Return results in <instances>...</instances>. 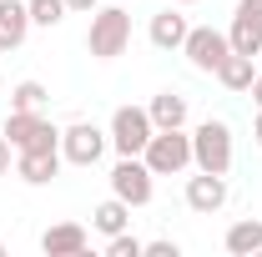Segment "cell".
<instances>
[{"label": "cell", "instance_id": "6da1fadb", "mask_svg": "<svg viewBox=\"0 0 262 257\" xmlns=\"http://www.w3.org/2000/svg\"><path fill=\"white\" fill-rule=\"evenodd\" d=\"M131 46V15L121 10V0H111L106 10H91V31H86V51L96 61H116Z\"/></svg>", "mask_w": 262, "mask_h": 257}, {"label": "cell", "instance_id": "7a4b0ae2", "mask_svg": "<svg viewBox=\"0 0 262 257\" xmlns=\"http://www.w3.org/2000/svg\"><path fill=\"white\" fill-rule=\"evenodd\" d=\"M192 166L196 172H217V177H227L232 172V126L227 121H202L192 131Z\"/></svg>", "mask_w": 262, "mask_h": 257}, {"label": "cell", "instance_id": "3957f363", "mask_svg": "<svg viewBox=\"0 0 262 257\" xmlns=\"http://www.w3.org/2000/svg\"><path fill=\"white\" fill-rule=\"evenodd\" d=\"M141 161L151 166V177H177V172H187V166H192V136H187L182 126L151 131V141H146Z\"/></svg>", "mask_w": 262, "mask_h": 257}, {"label": "cell", "instance_id": "277c9868", "mask_svg": "<svg viewBox=\"0 0 262 257\" xmlns=\"http://www.w3.org/2000/svg\"><path fill=\"white\" fill-rule=\"evenodd\" d=\"M5 136L15 152H35V146H61V126L46 111H10L5 116Z\"/></svg>", "mask_w": 262, "mask_h": 257}, {"label": "cell", "instance_id": "5b68a950", "mask_svg": "<svg viewBox=\"0 0 262 257\" xmlns=\"http://www.w3.org/2000/svg\"><path fill=\"white\" fill-rule=\"evenodd\" d=\"M151 111L146 106H116V116H111V146L121 152V157H141L146 152V141H151Z\"/></svg>", "mask_w": 262, "mask_h": 257}, {"label": "cell", "instance_id": "8992f818", "mask_svg": "<svg viewBox=\"0 0 262 257\" xmlns=\"http://www.w3.org/2000/svg\"><path fill=\"white\" fill-rule=\"evenodd\" d=\"M182 56H187L196 71L217 76V66L232 56V40H227V31H212V26H192V31H187V40H182Z\"/></svg>", "mask_w": 262, "mask_h": 257}, {"label": "cell", "instance_id": "52a82bcc", "mask_svg": "<svg viewBox=\"0 0 262 257\" xmlns=\"http://www.w3.org/2000/svg\"><path fill=\"white\" fill-rule=\"evenodd\" d=\"M106 141H111V131H101L96 121H71L61 131V157L71 166H96L101 152H106Z\"/></svg>", "mask_w": 262, "mask_h": 257}, {"label": "cell", "instance_id": "ba28073f", "mask_svg": "<svg viewBox=\"0 0 262 257\" xmlns=\"http://www.w3.org/2000/svg\"><path fill=\"white\" fill-rule=\"evenodd\" d=\"M151 166L141 157H121L116 166H111V197H121L126 207H146L151 202Z\"/></svg>", "mask_w": 262, "mask_h": 257}, {"label": "cell", "instance_id": "9c48e42d", "mask_svg": "<svg viewBox=\"0 0 262 257\" xmlns=\"http://www.w3.org/2000/svg\"><path fill=\"white\" fill-rule=\"evenodd\" d=\"M187 207H192L196 217L222 212V207H227V177H217V172H196L192 182H187Z\"/></svg>", "mask_w": 262, "mask_h": 257}, {"label": "cell", "instance_id": "30bf717a", "mask_svg": "<svg viewBox=\"0 0 262 257\" xmlns=\"http://www.w3.org/2000/svg\"><path fill=\"white\" fill-rule=\"evenodd\" d=\"M61 172V146H35V152H15V177L26 187H46Z\"/></svg>", "mask_w": 262, "mask_h": 257}, {"label": "cell", "instance_id": "8fae6325", "mask_svg": "<svg viewBox=\"0 0 262 257\" xmlns=\"http://www.w3.org/2000/svg\"><path fill=\"white\" fill-rule=\"evenodd\" d=\"M31 35V5L26 0H0V51H20Z\"/></svg>", "mask_w": 262, "mask_h": 257}, {"label": "cell", "instance_id": "7c38bea8", "mask_svg": "<svg viewBox=\"0 0 262 257\" xmlns=\"http://www.w3.org/2000/svg\"><path fill=\"white\" fill-rule=\"evenodd\" d=\"M40 252L46 257H81L86 252V227L81 222H56L40 232Z\"/></svg>", "mask_w": 262, "mask_h": 257}, {"label": "cell", "instance_id": "4fadbf2b", "mask_svg": "<svg viewBox=\"0 0 262 257\" xmlns=\"http://www.w3.org/2000/svg\"><path fill=\"white\" fill-rule=\"evenodd\" d=\"M187 31H192V26H187V15H182V10H171V5L151 15V46H157V51H182Z\"/></svg>", "mask_w": 262, "mask_h": 257}, {"label": "cell", "instance_id": "5bb4252c", "mask_svg": "<svg viewBox=\"0 0 262 257\" xmlns=\"http://www.w3.org/2000/svg\"><path fill=\"white\" fill-rule=\"evenodd\" d=\"M146 111H151V126H157V131L187 126V96H177V91H157Z\"/></svg>", "mask_w": 262, "mask_h": 257}, {"label": "cell", "instance_id": "9a60e30c", "mask_svg": "<svg viewBox=\"0 0 262 257\" xmlns=\"http://www.w3.org/2000/svg\"><path fill=\"white\" fill-rule=\"evenodd\" d=\"M227 252L232 257H252V252H262V222L257 217H242V222H232L227 227Z\"/></svg>", "mask_w": 262, "mask_h": 257}, {"label": "cell", "instance_id": "2e32d148", "mask_svg": "<svg viewBox=\"0 0 262 257\" xmlns=\"http://www.w3.org/2000/svg\"><path fill=\"white\" fill-rule=\"evenodd\" d=\"M91 227L106 232V237H116V232H126V227H131V207L121 202V197H106L96 212H91Z\"/></svg>", "mask_w": 262, "mask_h": 257}, {"label": "cell", "instance_id": "e0dca14e", "mask_svg": "<svg viewBox=\"0 0 262 257\" xmlns=\"http://www.w3.org/2000/svg\"><path fill=\"white\" fill-rule=\"evenodd\" d=\"M252 76H257V61H252V56H237V51L217 66V81H222L227 91H247V86H252Z\"/></svg>", "mask_w": 262, "mask_h": 257}, {"label": "cell", "instance_id": "ac0fdd59", "mask_svg": "<svg viewBox=\"0 0 262 257\" xmlns=\"http://www.w3.org/2000/svg\"><path fill=\"white\" fill-rule=\"evenodd\" d=\"M227 40H232V51H237V56H252V61L262 56V26H252V20H237V15H232Z\"/></svg>", "mask_w": 262, "mask_h": 257}, {"label": "cell", "instance_id": "d6986e66", "mask_svg": "<svg viewBox=\"0 0 262 257\" xmlns=\"http://www.w3.org/2000/svg\"><path fill=\"white\" fill-rule=\"evenodd\" d=\"M46 101H51V91L40 81H20L10 91V111H46Z\"/></svg>", "mask_w": 262, "mask_h": 257}, {"label": "cell", "instance_id": "ffe728a7", "mask_svg": "<svg viewBox=\"0 0 262 257\" xmlns=\"http://www.w3.org/2000/svg\"><path fill=\"white\" fill-rule=\"evenodd\" d=\"M26 5H31V26H46L51 31V26L66 20V0H26Z\"/></svg>", "mask_w": 262, "mask_h": 257}, {"label": "cell", "instance_id": "44dd1931", "mask_svg": "<svg viewBox=\"0 0 262 257\" xmlns=\"http://www.w3.org/2000/svg\"><path fill=\"white\" fill-rule=\"evenodd\" d=\"M141 252H146V242H141V237H131V232L106 237V257H141Z\"/></svg>", "mask_w": 262, "mask_h": 257}, {"label": "cell", "instance_id": "7402d4cb", "mask_svg": "<svg viewBox=\"0 0 262 257\" xmlns=\"http://www.w3.org/2000/svg\"><path fill=\"white\" fill-rule=\"evenodd\" d=\"M141 257H182V247L171 242V237H157V242H146V252Z\"/></svg>", "mask_w": 262, "mask_h": 257}, {"label": "cell", "instance_id": "603a6c76", "mask_svg": "<svg viewBox=\"0 0 262 257\" xmlns=\"http://www.w3.org/2000/svg\"><path fill=\"white\" fill-rule=\"evenodd\" d=\"M237 20H252V26H262V0H237Z\"/></svg>", "mask_w": 262, "mask_h": 257}, {"label": "cell", "instance_id": "cb8c5ba5", "mask_svg": "<svg viewBox=\"0 0 262 257\" xmlns=\"http://www.w3.org/2000/svg\"><path fill=\"white\" fill-rule=\"evenodd\" d=\"M10 157H15V146H10V136H0V177L10 172Z\"/></svg>", "mask_w": 262, "mask_h": 257}, {"label": "cell", "instance_id": "d4e9b609", "mask_svg": "<svg viewBox=\"0 0 262 257\" xmlns=\"http://www.w3.org/2000/svg\"><path fill=\"white\" fill-rule=\"evenodd\" d=\"M66 10H81V15H91V10H96V0H66Z\"/></svg>", "mask_w": 262, "mask_h": 257}, {"label": "cell", "instance_id": "484cf974", "mask_svg": "<svg viewBox=\"0 0 262 257\" xmlns=\"http://www.w3.org/2000/svg\"><path fill=\"white\" fill-rule=\"evenodd\" d=\"M247 91H252V101L262 106V76H252V86H247Z\"/></svg>", "mask_w": 262, "mask_h": 257}, {"label": "cell", "instance_id": "4316f807", "mask_svg": "<svg viewBox=\"0 0 262 257\" xmlns=\"http://www.w3.org/2000/svg\"><path fill=\"white\" fill-rule=\"evenodd\" d=\"M252 136H257V146H262V106H257V121H252Z\"/></svg>", "mask_w": 262, "mask_h": 257}, {"label": "cell", "instance_id": "83f0119b", "mask_svg": "<svg viewBox=\"0 0 262 257\" xmlns=\"http://www.w3.org/2000/svg\"><path fill=\"white\" fill-rule=\"evenodd\" d=\"M177 5H196V0H177Z\"/></svg>", "mask_w": 262, "mask_h": 257}, {"label": "cell", "instance_id": "f1b7e54d", "mask_svg": "<svg viewBox=\"0 0 262 257\" xmlns=\"http://www.w3.org/2000/svg\"><path fill=\"white\" fill-rule=\"evenodd\" d=\"M0 257H5V242H0Z\"/></svg>", "mask_w": 262, "mask_h": 257}, {"label": "cell", "instance_id": "f546056e", "mask_svg": "<svg viewBox=\"0 0 262 257\" xmlns=\"http://www.w3.org/2000/svg\"><path fill=\"white\" fill-rule=\"evenodd\" d=\"M257 61H262V56H257Z\"/></svg>", "mask_w": 262, "mask_h": 257}]
</instances>
